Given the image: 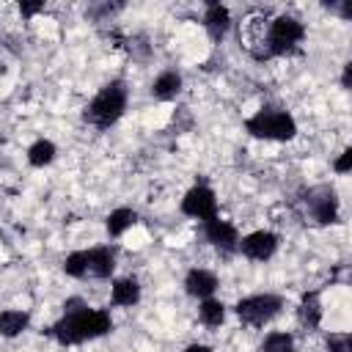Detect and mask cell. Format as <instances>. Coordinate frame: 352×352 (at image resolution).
Instances as JSON below:
<instances>
[{"mask_svg": "<svg viewBox=\"0 0 352 352\" xmlns=\"http://www.w3.org/2000/svg\"><path fill=\"white\" fill-rule=\"evenodd\" d=\"M113 330V319L110 311L104 308H91L82 297H69L63 302V316L50 327V336L63 344H82V341H94L99 336H107Z\"/></svg>", "mask_w": 352, "mask_h": 352, "instance_id": "obj_1", "label": "cell"}, {"mask_svg": "<svg viewBox=\"0 0 352 352\" xmlns=\"http://www.w3.org/2000/svg\"><path fill=\"white\" fill-rule=\"evenodd\" d=\"M124 110H126V85H124V80H110L85 104L82 118L88 124H94L96 129H107V126H113L124 116Z\"/></svg>", "mask_w": 352, "mask_h": 352, "instance_id": "obj_2", "label": "cell"}, {"mask_svg": "<svg viewBox=\"0 0 352 352\" xmlns=\"http://www.w3.org/2000/svg\"><path fill=\"white\" fill-rule=\"evenodd\" d=\"M305 36V28L297 16L292 14H278L272 19H267V30H264V58H278V55H289L300 47Z\"/></svg>", "mask_w": 352, "mask_h": 352, "instance_id": "obj_3", "label": "cell"}, {"mask_svg": "<svg viewBox=\"0 0 352 352\" xmlns=\"http://www.w3.org/2000/svg\"><path fill=\"white\" fill-rule=\"evenodd\" d=\"M245 129L258 140H292L297 135V121L286 110L261 107L250 118H245Z\"/></svg>", "mask_w": 352, "mask_h": 352, "instance_id": "obj_4", "label": "cell"}, {"mask_svg": "<svg viewBox=\"0 0 352 352\" xmlns=\"http://www.w3.org/2000/svg\"><path fill=\"white\" fill-rule=\"evenodd\" d=\"M280 308H283V300L278 294H250L234 305V314L248 324H267L280 314Z\"/></svg>", "mask_w": 352, "mask_h": 352, "instance_id": "obj_5", "label": "cell"}, {"mask_svg": "<svg viewBox=\"0 0 352 352\" xmlns=\"http://www.w3.org/2000/svg\"><path fill=\"white\" fill-rule=\"evenodd\" d=\"M182 212L187 214V217H195V220H209V217H214L217 214V198H214V192L206 187V184H195V187H190L187 192H184V198H182Z\"/></svg>", "mask_w": 352, "mask_h": 352, "instance_id": "obj_6", "label": "cell"}, {"mask_svg": "<svg viewBox=\"0 0 352 352\" xmlns=\"http://www.w3.org/2000/svg\"><path fill=\"white\" fill-rule=\"evenodd\" d=\"M236 250H239L245 258H250V261H267V258H272L275 250H278V234H272V231H267V228L250 231V234H245V236L239 239Z\"/></svg>", "mask_w": 352, "mask_h": 352, "instance_id": "obj_7", "label": "cell"}, {"mask_svg": "<svg viewBox=\"0 0 352 352\" xmlns=\"http://www.w3.org/2000/svg\"><path fill=\"white\" fill-rule=\"evenodd\" d=\"M204 236H206L209 245H214L220 250H236V245H239L236 228L228 220H220L217 214L209 217V220H204Z\"/></svg>", "mask_w": 352, "mask_h": 352, "instance_id": "obj_8", "label": "cell"}, {"mask_svg": "<svg viewBox=\"0 0 352 352\" xmlns=\"http://www.w3.org/2000/svg\"><path fill=\"white\" fill-rule=\"evenodd\" d=\"M85 261H88V278H110L116 270V250L110 245H96L91 250H85Z\"/></svg>", "mask_w": 352, "mask_h": 352, "instance_id": "obj_9", "label": "cell"}, {"mask_svg": "<svg viewBox=\"0 0 352 352\" xmlns=\"http://www.w3.org/2000/svg\"><path fill=\"white\" fill-rule=\"evenodd\" d=\"M217 289V275L204 270V267H192L187 275H184V292L190 297H198V300H206L212 297Z\"/></svg>", "mask_w": 352, "mask_h": 352, "instance_id": "obj_10", "label": "cell"}, {"mask_svg": "<svg viewBox=\"0 0 352 352\" xmlns=\"http://www.w3.org/2000/svg\"><path fill=\"white\" fill-rule=\"evenodd\" d=\"M311 214H314V220L319 226L336 223V217H338V198H336V192L330 187H322V190L314 192V198H311Z\"/></svg>", "mask_w": 352, "mask_h": 352, "instance_id": "obj_11", "label": "cell"}, {"mask_svg": "<svg viewBox=\"0 0 352 352\" xmlns=\"http://www.w3.org/2000/svg\"><path fill=\"white\" fill-rule=\"evenodd\" d=\"M204 28L206 33L212 36V41H220L228 28H231V14L223 3H206V11H204Z\"/></svg>", "mask_w": 352, "mask_h": 352, "instance_id": "obj_12", "label": "cell"}, {"mask_svg": "<svg viewBox=\"0 0 352 352\" xmlns=\"http://www.w3.org/2000/svg\"><path fill=\"white\" fill-rule=\"evenodd\" d=\"M110 302L118 305V308H132L140 302V283L138 278H118L110 289Z\"/></svg>", "mask_w": 352, "mask_h": 352, "instance_id": "obj_13", "label": "cell"}, {"mask_svg": "<svg viewBox=\"0 0 352 352\" xmlns=\"http://www.w3.org/2000/svg\"><path fill=\"white\" fill-rule=\"evenodd\" d=\"M182 91V74L176 69H165L157 74V80L151 82V96L160 99V102H168V99H176V94Z\"/></svg>", "mask_w": 352, "mask_h": 352, "instance_id": "obj_14", "label": "cell"}, {"mask_svg": "<svg viewBox=\"0 0 352 352\" xmlns=\"http://www.w3.org/2000/svg\"><path fill=\"white\" fill-rule=\"evenodd\" d=\"M30 324V314L28 311H19V308H6L0 311V336L3 338H16L28 330Z\"/></svg>", "mask_w": 352, "mask_h": 352, "instance_id": "obj_15", "label": "cell"}, {"mask_svg": "<svg viewBox=\"0 0 352 352\" xmlns=\"http://www.w3.org/2000/svg\"><path fill=\"white\" fill-rule=\"evenodd\" d=\"M135 223H138V212H135V209H129V206H118V209H113V212L107 214L104 228H107V234H110V236H121V234H124V231H129Z\"/></svg>", "mask_w": 352, "mask_h": 352, "instance_id": "obj_16", "label": "cell"}, {"mask_svg": "<svg viewBox=\"0 0 352 352\" xmlns=\"http://www.w3.org/2000/svg\"><path fill=\"white\" fill-rule=\"evenodd\" d=\"M297 314H300V322H302L305 327H319V322H322V302H319V292H308V294H302Z\"/></svg>", "mask_w": 352, "mask_h": 352, "instance_id": "obj_17", "label": "cell"}, {"mask_svg": "<svg viewBox=\"0 0 352 352\" xmlns=\"http://www.w3.org/2000/svg\"><path fill=\"white\" fill-rule=\"evenodd\" d=\"M198 316H201V322L206 327H220L223 319H226V305L220 300H214V297H206L198 305Z\"/></svg>", "mask_w": 352, "mask_h": 352, "instance_id": "obj_18", "label": "cell"}, {"mask_svg": "<svg viewBox=\"0 0 352 352\" xmlns=\"http://www.w3.org/2000/svg\"><path fill=\"white\" fill-rule=\"evenodd\" d=\"M55 154H58L55 143L41 138V140H36V143L28 148V162H30L33 168H44V165H50V162L55 160Z\"/></svg>", "mask_w": 352, "mask_h": 352, "instance_id": "obj_19", "label": "cell"}, {"mask_svg": "<svg viewBox=\"0 0 352 352\" xmlns=\"http://www.w3.org/2000/svg\"><path fill=\"white\" fill-rule=\"evenodd\" d=\"M258 352H294V336L292 333H270Z\"/></svg>", "mask_w": 352, "mask_h": 352, "instance_id": "obj_20", "label": "cell"}, {"mask_svg": "<svg viewBox=\"0 0 352 352\" xmlns=\"http://www.w3.org/2000/svg\"><path fill=\"white\" fill-rule=\"evenodd\" d=\"M63 272L69 278H88V261H85V250H74L63 258Z\"/></svg>", "mask_w": 352, "mask_h": 352, "instance_id": "obj_21", "label": "cell"}, {"mask_svg": "<svg viewBox=\"0 0 352 352\" xmlns=\"http://www.w3.org/2000/svg\"><path fill=\"white\" fill-rule=\"evenodd\" d=\"M349 344H352V336H349L346 330L327 336V349H330V352H349Z\"/></svg>", "mask_w": 352, "mask_h": 352, "instance_id": "obj_22", "label": "cell"}, {"mask_svg": "<svg viewBox=\"0 0 352 352\" xmlns=\"http://www.w3.org/2000/svg\"><path fill=\"white\" fill-rule=\"evenodd\" d=\"M333 168H336V173H349V168H352V148H344L341 157L333 162Z\"/></svg>", "mask_w": 352, "mask_h": 352, "instance_id": "obj_23", "label": "cell"}, {"mask_svg": "<svg viewBox=\"0 0 352 352\" xmlns=\"http://www.w3.org/2000/svg\"><path fill=\"white\" fill-rule=\"evenodd\" d=\"M44 8V3H19V14L22 16H33V14H38Z\"/></svg>", "mask_w": 352, "mask_h": 352, "instance_id": "obj_24", "label": "cell"}, {"mask_svg": "<svg viewBox=\"0 0 352 352\" xmlns=\"http://www.w3.org/2000/svg\"><path fill=\"white\" fill-rule=\"evenodd\" d=\"M349 74H352V63H344V74H341V85L349 91Z\"/></svg>", "mask_w": 352, "mask_h": 352, "instance_id": "obj_25", "label": "cell"}, {"mask_svg": "<svg viewBox=\"0 0 352 352\" xmlns=\"http://www.w3.org/2000/svg\"><path fill=\"white\" fill-rule=\"evenodd\" d=\"M184 352H212V346H206V344H190V346H184Z\"/></svg>", "mask_w": 352, "mask_h": 352, "instance_id": "obj_26", "label": "cell"}]
</instances>
